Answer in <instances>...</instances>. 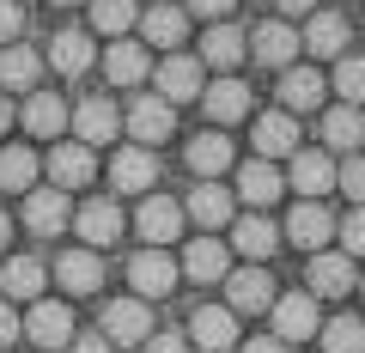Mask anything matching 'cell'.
<instances>
[{
	"mask_svg": "<svg viewBox=\"0 0 365 353\" xmlns=\"http://www.w3.org/2000/svg\"><path fill=\"white\" fill-rule=\"evenodd\" d=\"M177 268H182L189 280H201V287H207V280H225V275H232V250H225L220 237H195V244L182 250Z\"/></svg>",
	"mask_w": 365,
	"mask_h": 353,
	"instance_id": "obj_22",
	"label": "cell"
},
{
	"mask_svg": "<svg viewBox=\"0 0 365 353\" xmlns=\"http://www.w3.org/2000/svg\"><path fill=\"white\" fill-rule=\"evenodd\" d=\"M280 189H287V177L274 170V158H250V165L237 170V195H244L250 208H268V201H280Z\"/></svg>",
	"mask_w": 365,
	"mask_h": 353,
	"instance_id": "obj_30",
	"label": "cell"
},
{
	"mask_svg": "<svg viewBox=\"0 0 365 353\" xmlns=\"http://www.w3.org/2000/svg\"><path fill=\"white\" fill-rule=\"evenodd\" d=\"M13 116L25 122L37 140H55V134L67 128V104H61L55 92H31V98H25V110H13Z\"/></svg>",
	"mask_w": 365,
	"mask_h": 353,
	"instance_id": "obj_31",
	"label": "cell"
},
{
	"mask_svg": "<svg viewBox=\"0 0 365 353\" xmlns=\"http://www.w3.org/2000/svg\"><path fill=\"white\" fill-rule=\"evenodd\" d=\"M335 92L347 104H365V55H335Z\"/></svg>",
	"mask_w": 365,
	"mask_h": 353,
	"instance_id": "obj_40",
	"label": "cell"
},
{
	"mask_svg": "<svg viewBox=\"0 0 365 353\" xmlns=\"http://www.w3.org/2000/svg\"><path fill=\"white\" fill-rule=\"evenodd\" d=\"M311 292H317V299H341V292H353V256H329V250H317V256H311Z\"/></svg>",
	"mask_w": 365,
	"mask_h": 353,
	"instance_id": "obj_34",
	"label": "cell"
},
{
	"mask_svg": "<svg viewBox=\"0 0 365 353\" xmlns=\"http://www.w3.org/2000/svg\"><path fill=\"white\" fill-rule=\"evenodd\" d=\"M134 232H140L146 244H170V237L182 232V201H170V195H146L140 208H134Z\"/></svg>",
	"mask_w": 365,
	"mask_h": 353,
	"instance_id": "obj_15",
	"label": "cell"
},
{
	"mask_svg": "<svg viewBox=\"0 0 365 353\" xmlns=\"http://www.w3.org/2000/svg\"><path fill=\"white\" fill-rule=\"evenodd\" d=\"M13 128V104H6V92H0V134Z\"/></svg>",
	"mask_w": 365,
	"mask_h": 353,
	"instance_id": "obj_50",
	"label": "cell"
},
{
	"mask_svg": "<svg viewBox=\"0 0 365 353\" xmlns=\"http://www.w3.org/2000/svg\"><path fill=\"white\" fill-rule=\"evenodd\" d=\"M182 220H195V225H207V232H213V225H225V220H232V195H225V189L213 183V177H201V183H195V195L182 201Z\"/></svg>",
	"mask_w": 365,
	"mask_h": 353,
	"instance_id": "obj_33",
	"label": "cell"
},
{
	"mask_svg": "<svg viewBox=\"0 0 365 353\" xmlns=\"http://www.w3.org/2000/svg\"><path fill=\"white\" fill-rule=\"evenodd\" d=\"M244 55H250L244 49V31H237L232 19H213V31L201 37V67H225V73H232Z\"/></svg>",
	"mask_w": 365,
	"mask_h": 353,
	"instance_id": "obj_27",
	"label": "cell"
},
{
	"mask_svg": "<svg viewBox=\"0 0 365 353\" xmlns=\"http://www.w3.org/2000/svg\"><path fill=\"white\" fill-rule=\"evenodd\" d=\"M19 341V317H13V299H0V347Z\"/></svg>",
	"mask_w": 365,
	"mask_h": 353,
	"instance_id": "obj_46",
	"label": "cell"
},
{
	"mask_svg": "<svg viewBox=\"0 0 365 353\" xmlns=\"http://www.w3.org/2000/svg\"><path fill=\"white\" fill-rule=\"evenodd\" d=\"M274 6H280L287 19H304V13H317V0H274Z\"/></svg>",
	"mask_w": 365,
	"mask_h": 353,
	"instance_id": "obj_49",
	"label": "cell"
},
{
	"mask_svg": "<svg viewBox=\"0 0 365 353\" xmlns=\"http://www.w3.org/2000/svg\"><path fill=\"white\" fill-rule=\"evenodd\" d=\"M6 237H13V220H6V208H0V250H6Z\"/></svg>",
	"mask_w": 365,
	"mask_h": 353,
	"instance_id": "obj_51",
	"label": "cell"
},
{
	"mask_svg": "<svg viewBox=\"0 0 365 353\" xmlns=\"http://www.w3.org/2000/svg\"><path fill=\"white\" fill-rule=\"evenodd\" d=\"M287 177H292V189H299V195H323V189H335V165H329V153H304V146H299V153H287Z\"/></svg>",
	"mask_w": 365,
	"mask_h": 353,
	"instance_id": "obj_28",
	"label": "cell"
},
{
	"mask_svg": "<svg viewBox=\"0 0 365 353\" xmlns=\"http://www.w3.org/2000/svg\"><path fill=\"white\" fill-rule=\"evenodd\" d=\"M153 79H158V98H165V104H189V98H201V86H207L201 55H165V61L153 67Z\"/></svg>",
	"mask_w": 365,
	"mask_h": 353,
	"instance_id": "obj_7",
	"label": "cell"
},
{
	"mask_svg": "<svg viewBox=\"0 0 365 353\" xmlns=\"http://www.w3.org/2000/svg\"><path fill=\"white\" fill-rule=\"evenodd\" d=\"M268 317H274V335H280V341H311L317 329H323V317H317V292H274Z\"/></svg>",
	"mask_w": 365,
	"mask_h": 353,
	"instance_id": "obj_3",
	"label": "cell"
},
{
	"mask_svg": "<svg viewBox=\"0 0 365 353\" xmlns=\"http://www.w3.org/2000/svg\"><path fill=\"white\" fill-rule=\"evenodd\" d=\"M134 0H91V31H104V37H128L134 25Z\"/></svg>",
	"mask_w": 365,
	"mask_h": 353,
	"instance_id": "obj_38",
	"label": "cell"
},
{
	"mask_svg": "<svg viewBox=\"0 0 365 353\" xmlns=\"http://www.w3.org/2000/svg\"><path fill=\"white\" fill-rule=\"evenodd\" d=\"M37 49L31 43H0V92H37Z\"/></svg>",
	"mask_w": 365,
	"mask_h": 353,
	"instance_id": "obj_25",
	"label": "cell"
},
{
	"mask_svg": "<svg viewBox=\"0 0 365 353\" xmlns=\"http://www.w3.org/2000/svg\"><path fill=\"white\" fill-rule=\"evenodd\" d=\"M37 153H31V146H0V189H19V195H25V189H37Z\"/></svg>",
	"mask_w": 365,
	"mask_h": 353,
	"instance_id": "obj_37",
	"label": "cell"
},
{
	"mask_svg": "<svg viewBox=\"0 0 365 353\" xmlns=\"http://www.w3.org/2000/svg\"><path fill=\"white\" fill-rule=\"evenodd\" d=\"M335 232H341V244H347V256H365V208H353Z\"/></svg>",
	"mask_w": 365,
	"mask_h": 353,
	"instance_id": "obj_42",
	"label": "cell"
},
{
	"mask_svg": "<svg viewBox=\"0 0 365 353\" xmlns=\"http://www.w3.org/2000/svg\"><path fill=\"white\" fill-rule=\"evenodd\" d=\"M73 225H79V237H86L91 250H104V244H116V237H122V208L98 195V201H86V208L73 213Z\"/></svg>",
	"mask_w": 365,
	"mask_h": 353,
	"instance_id": "obj_24",
	"label": "cell"
},
{
	"mask_svg": "<svg viewBox=\"0 0 365 353\" xmlns=\"http://www.w3.org/2000/svg\"><path fill=\"white\" fill-rule=\"evenodd\" d=\"M323 92H329V79L317 73V67H287V79H280V110H317L323 104Z\"/></svg>",
	"mask_w": 365,
	"mask_h": 353,
	"instance_id": "obj_32",
	"label": "cell"
},
{
	"mask_svg": "<svg viewBox=\"0 0 365 353\" xmlns=\"http://www.w3.org/2000/svg\"><path fill=\"white\" fill-rule=\"evenodd\" d=\"M98 335H104L110 347H140V341L153 335V311H146V299H140V292H134V299H110Z\"/></svg>",
	"mask_w": 365,
	"mask_h": 353,
	"instance_id": "obj_2",
	"label": "cell"
},
{
	"mask_svg": "<svg viewBox=\"0 0 365 353\" xmlns=\"http://www.w3.org/2000/svg\"><path fill=\"white\" fill-rule=\"evenodd\" d=\"M225 305H232L237 317H250V311H268L274 305V280H268V268H232L225 275Z\"/></svg>",
	"mask_w": 365,
	"mask_h": 353,
	"instance_id": "obj_11",
	"label": "cell"
},
{
	"mask_svg": "<svg viewBox=\"0 0 365 353\" xmlns=\"http://www.w3.org/2000/svg\"><path fill=\"white\" fill-rule=\"evenodd\" d=\"M55 280H61V292H73V299H86V292L104 287V262H98V250H67V256H55Z\"/></svg>",
	"mask_w": 365,
	"mask_h": 353,
	"instance_id": "obj_16",
	"label": "cell"
},
{
	"mask_svg": "<svg viewBox=\"0 0 365 353\" xmlns=\"http://www.w3.org/2000/svg\"><path fill=\"white\" fill-rule=\"evenodd\" d=\"M140 353H195V347H189V335H146Z\"/></svg>",
	"mask_w": 365,
	"mask_h": 353,
	"instance_id": "obj_44",
	"label": "cell"
},
{
	"mask_svg": "<svg viewBox=\"0 0 365 353\" xmlns=\"http://www.w3.org/2000/svg\"><path fill=\"white\" fill-rule=\"evenodd\" d=\"M287 153H299V116L292 110L256 116V158H287Z\"/></svg>",
	"mask_w": 365,
	"mask_h": 353,
	"instance_id": "obj_21",
	"label": "cell"
},
{
	"mask_svg": "<svg viewBox=\"0 0 365 353\" xmlns=\"http://www.w3.org/2000/svg\"><path fill=\"white\" fill-rule=\"evenodd\" d=\"M110 183H116L122 195H146V189L158 183V158H153V146H122V153L110 158Z\"/></svg>",
	"mask_w": 365,
	"mask_h": 353,
	"instance_id": "obj_12",
	"label": "cell"
},
{
	"mask_svg": "<svg viewBox=\"0 0 365 353\" xmlns=\"http://www.w3.org/2000/svg\"><path fill=\"white\" fill-rule=\"evenodd\" d=\"M104 73H110V86H140V79L153 73V61H146V43L116 37V43L104 49Z\"/></svg>",
	"mask_w": 365,
	"mask_h": 353,
	"instance_id": "obj_29",
	"label": "cell"
},
{
	"mask_svg": "<svg viewBox=\"0 0 365 353\" xmlns=\"http://www.w3.org/2000/svg\"><path fill=\"white\" fill-rule=\"evenodd\" d=\"M237 353H287L280 335H256V341H237Z\"/></svg>",
	"mask_w": 365,
	"mask_h": 353,
	"instance_id": "obj_47",
	"label": "cell"
},
{
	"mask_svg": "<svg viewBox=\"0 0 365 353\" xmlns=\"http://www.w3.org/2000/svg\"><path fill=\"white\" fill-rule=\"evenodd\" d=\"M232 250L244 262H268L274 250H280V225H274L268 213H244V220L232 225Z\"/></svg>",
	"mask_w": 365,
	"mask_h": 353,
	"instance_id": "obj_18",
	"label": "cell"
},
{
	"mask_svg": "<svg viewBox=\"0 0 365 353\" xmlns=\"http://www.w3.org/2000/svg\"><path fill=\"white\" fill-rule=\"evenodd\" d=\"M250 104H256V98H250V86H244L237 73H225V79H213V86H201V110H207L220 128L244 122V116H250Z\"/></svg>",
	"mask_w": 365,
	"mask_h": 353,
	"instance_id": "obj_10",
	"label": "cell"
},
{
	"mask_svg": "<svg viewBox=\"0 0 365 353\" xmlns=\"http://www.w3.org/2000/svg\"><path fill=\"white\" fill-rule=\"evenodd\" d=\"M19 329H25L37 347H67V341H73V311H67L61 299H31V317Z\"/></svg>",
	"mask_w": 365,
	"mask_h": 353,
	"instance_id": "obj_8",
	"label": "cell"
},
{
	"mask_svg": "<svg viewBox=\"0 0 365 353\" xmlns=\"http://www.w3.org/2000/svg\"><path fill=\"white\" fill-rule=\"evenodd\" d=\"M55 6H79V0H55Z\"/></svg>",
	"mask_w": 365,
	"mask_h": 353,
	"instance_id": "obj_52",
	"label": "cell"
},
{
	"mask_svg": "<svg viewBox=\"0 0 365 353\" xmlns=\"http://www.w3.org/2000/svg\"><path fill=\"white\" fill-rule=\"evenodd\" d=\"M323 140L335 146V153H365V116H359V104L329 110V116H323Z\"/></svg>",
	"mask_w": 365,
	"mask_h": 353,
	"instance_id": "obj_36",
	"label": "cell"
},
{
	"mask_svg": "<svg viewBox=\"0 0 365 353\" xmlns=\"http://www.w3.org/2000/svg\"><path fill=\"white\" fill-rule=\"evenodd\" d=\"M67 353H116V347H110L104 335H73V341H67Z\"/></svg>",
	"mask_w": 365,
	"mask_h": 353,
	"instance_id": "obj_48",
	"label": "cell"
},
{
	"mask_svg": "<svg viewBox=\"0 0 365 353\" xmlns=\"http://www.w3.org/2000/svg\"><path fill=\"white\" fill-rule=\"evenodd\" d=\"M122 128L134 134V146H158L177 128V104H165L158 92H146V98H134V104L122 110Z\"/></svg>",
	"mask_w": 365,
	"mask_h": 353,
	"instance_id": "obj_1",
	"label": "cell"
},
{
	"mask_svg": "<svg viewBox=\"0 0 365 353\" xmlns=\"http://www.w3.org/2000/svg\"><path fill=\"white\" fill-rule=\"evenodd\" d=\"M347 37H353V25L341 13H311V25L299 31V43L311 55H323V61H335V55H347Z\"/></svg>",
	"mask_w": 365,
	"mask_h": 353,
	"instance_id": "obj_23",
	"label": "cell"
},
{
	"mask_svg": "<svg viewBox=\"0 0 365 353\" xmlns=\"http://www.w3.org/2000/svg\"><path fill=\"white\" fill-rule=\"evenodd\" d=\"M19 31H25V6L19 0H0V43H19Z\"/></svg>",
	"mask_w": 365,
	"mask_h": 353,
	"instance_id": "obj_43",
	"label": "cell"
},
{
	"mask_svg": "<svg viewBox=\"0 0 365 353\" xmlns=\"http://www.w3.org/2000/svg\"><path fill=\"white\" fill-rule=\"evenodd\" d=\"M67 122H73V134L86 146H104V140H116V134H122V110L110 104V98H86L79 110H67Z\"/></svg>",
	"mask_w": 365,
	"mask_h": 353,
	"instance_id": "obj_13",
	"label": "cell"
},
{
	"mask_svg": "<svg viewBox=\"0 0 365 353\" xmlns=\"http://www.w3.org/2000/svg\"><path fill=\"white\" fill-rule=\"evenodd\" d=\"M329 232H335L329 208H323V201H311V195H304L299 208L287 213V232H280V237H292L299 250H323V244H329Z\"/></svg>",
	"mask_w": 365,
	"mask_h": 353,
	"instance_id": "obj_19",
	"label": "cell"
},
{
	"mask_svg": "<svg viewBox=\"0 0 365 353\" xmlns=\"http://www.w3.org/2000/svg\"><path fill=\"white\" fill-rule=\"evenodd\" d=\"M244 49L256 55V67H292L304 43H299V31H292L287 19H262V25L244 37Z\"/></svg>",
	"mask_w": 365,
	"mask_h": 353,
	"instance_id": "obj_4",
	"label": "cell"
},
{
	"mask_svg": "<svg viewBox=\"0 0 365 353\" xmlns=\"http://www.w3.org/2000/svg\"><path fill=\"white\" fill-rule=\"evenodd\" d=\"M140 37L153 43V49H177V43L189 37V13L170 6V0H153V6L140 13Z\"/></svg>",
	"mask_w": 365,
	"mask_h": 353,
	"instance_id": "obj_20",
	"label": "cell"
},
{
	"mask_svg": "<svg viewBox=\"0 0 365 353\" xmlns=\"http://www.w3.org/2000/svg\"><path fill=\"white\" fill-rule=\"evenodd\" d=\"M73 220V208H67V189H25V232L31 237H55L61 225Z\"/></svg>",
	"mask_w": 365,
	"mask_h": 353,
	"instance_id": "obj_9",
	"label": "cell"
},
{
	"mask_svg": "<svg viewBox=\"0 0 365 353\" xmlns=\"http://www.w3.org/2000/svg\"><path fill=\"white\" fill-rule=\"evenodd\" d=\"M182 13H195V19H232V0H182Z\"/></svg>",
	"mask_w": 365,
	"mask_h": 353,
	"instance_id": "obj_45",
	"label": "cell"
},
{
	"mask_svg": "<svg viewBox=\"0 0 365 353\" xmlns=\"http://www.w3.org/2000/svg\"><path fill=\"white\" fill-rule=\"evenodd\" d=\"M0 287H6V299H43V287H49V268H43L37 256H13L6 268H0Z\"/></svg>",
	"mask_w": 365,
	"mask_h": 353,
	"instance_id": "obj_35",
	"label": "cell"
},
{
	"mask_svg": "<svg viewBox=\"0 0 365 353\" xmlns=\"http://www.w3.org/2000/svg\"><path fill=\"white\" fill-rule=\"evenodd\" d=\"M189 347L232 353L237 347V311H232V305H201V311L189 317Z\"/></svg>",
	"mask_w": 365,
	"mask_h": 353,
	"instance_id": "obj_6",
	"label": "cell"
},
{
	"mask_svg": "<svg viewBox=\"0 0 365 353\" xmlns=\"http://www.w3.org/2000/svg\"><path fill=\"white\" fill-rule=\"evenodd\" d=\"M177 280H182V268L165 256V244H146L140 256L128 262V287L140 292V299H165V292L177 287Z\"/></svg>",
	"mask_w": 365,
	"mask_h": 353,
	"instance_id": "obj_5",
	"label": "cell"
},
{
	"mask_svg": "<svg viewBox=\"0 0 365 353\" xmlns=\"http://www.w3.org/2000/svg\"><path fill=\"white\" fill-rule=\"evenodd\" d=\"M323 347L329 353H365V317H335V323L323 329Z\"/></svg>",
	"mask_w": 365,
	"mask_h": 353,
	"instance_id": "obj_39",
	"label": "cell"
},
{
	"mask_svg": "<svg viewBox=\"0 0 365 353\" xmlns=\"http://www.w3.org/2000/svg\"><path fill=\"white\" fill-rule=\"evenodd\" d=\"M91 177H98V158H91L86 140H61L49 153V183L55 189H86Z\"/></svg>",
	"mask_w": 365,
	"mask_h": 353,
	"instance_id": "obj_14",
	"label": "cell"
},
{
	"mask_svg": "<svg viewBox=\"0 0 365 353\" xmlns=\"http://www.w3.org/2000/svg\"><path fill=\"white\" fill-rule=\"evenodd\" d=\"M182 165L195 170V177H220V170H232V140H225L220 128L195 134V140L182 146Z\"/></svg>",
	"mask_w": 365,
	"mask_h": 353,
	"instance_id": "obj_26",
	"label": "cell"
},
{
	"mask_svg": "<svg viewBox=\"0 0 365 353\" xmlns=\"http://www.w3.org/2000/svg\"><path fill=\"white\" fill-rule=\"evenodd\" d=\"M335 183L353 195V208H365V153H353V158H347V170H335Z\"/></svg>",
	"mask_w": 365,
	"mask_h": 353,
	"instance_id": "obj_41",
	"label": "cell"
},
{
	"mask_svg": "<svg viewBox=\"0 0 365 353\" xmlns=\"http://www.w3.org/2000/svg\"><path fill=\"white\" fill-rule=\"evenodd\" d=\"M91 61H98V43H91V31H79V25L55 31V43H49V67H55V73L79 79Z\"/></svg>",
	"mask_w": 365,
	"mask_h": 353,
	"instance_id": "obj_17",
	"label": "cell"
}]
</instances>
